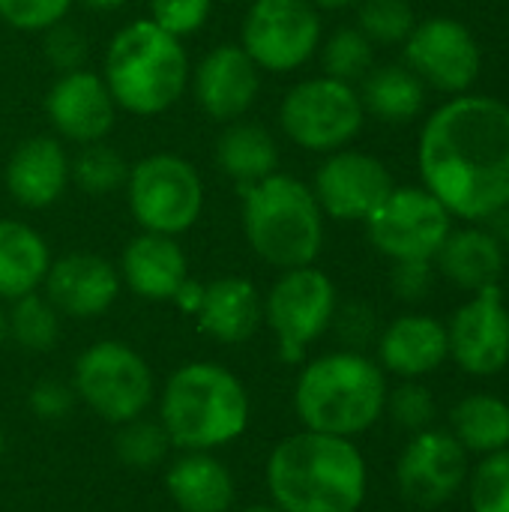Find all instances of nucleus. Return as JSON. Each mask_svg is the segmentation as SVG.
<instances>
[{"label": "nucleus", "mask_w": 509, "mask_h": 512, "mask_svg": "<svg viewBox=\"0 0 509 512\" xmlns=\"http://www.w3.org/2000/svg\"><path fill=\"white\" fill-rule=\"evenodd\" d=\"M198 327L222 345H240L255 336L264 318V300L249 279L222 276L204 285L198 306Z\"/></svg>", "instance_id": "obj_23"}, {"label": "nucleus", "mask_w": 509, "mask_h": 512, "mask_svg": "<svg viewBox=\"0 0 509 512\" xmlns=\"http://www.w3.org/2000/svg\"><path fill=\"white\" fill-rule=\"evenodd\" d=\"M102 78L117 108L153 117L183 96L189 84V57L177 36L150 18H138L114 33Z\"/></svg>", "instance_id": "obj_5"}, {"label": "nucleus", "mask_w": 509, "mask_h": 512, "mask_svg": "<svg viewBox=\"0 0 509 512\" xmlns=\"http://www.w3.org/2000/svg\"><path fill=\"white\" fill-rule=\"evenodd\" d=\"M45 114L51 126L75 144L102 141L117 114V102L102 75L87 69L63 72L45 93Z\"/></svg>", "instance_id": "obj_17"}, {"label": "nucleus", "mask_w": 509, "mask_h": 512, "mask_svg": "<svg viewBox=\"0 0 509 512\" xmlns=\"http://www.w3.org/2000/svg\"><path fill=\"white\" fill-rule=\"evenodd\" d=\"M294 408L309 432L354 438L372 429L387 408L384 372L360 351L324 354L300 372Z\"/></svg>", "instance_id": "obj_3"}, {"label": "nucleus", "mask_w": 509, "mask_h": 512, "mask_svg": "<svg viewBox=\"0 0 509 512\" xmlns=\"http://www.w3.org/2000/svg\"><path fill=\"white\" fill-rule=\"evenodd\" d=\"M315 6H324V9H345V6H354L360 0H312Z\"/></svg>", "instance_id": "obj_46"}, {"label": "nucleus", "mask_w": 509, "mask_h": 512, "mask_svg": "<svg viewBox=\"0 0 509 512\" xmlns=\"http://www.w3.org/2000/svg\"><path fill=\"white\" fill-rule=\"evenodd\" d=\"M468 453H498L509 447V405L492 393L465 396L453 408V432Z\"/></svg>", "instance_id": "obj_29"}, {"label": "nucleus", "mask_w": 509, "mask_h": 512, "mask_svg": "<svg viewBox=\"0 0 509 512\" xmlns=\"http://www.w3.org/2000/svg\"><path fill=\"white\" fill-rule=\"evenodd\" d=\"M168 447H171V438H168L165 426L144 420V417L123 423L114 438L117 459L132 471H150V468L162 465L168 456Z\"/></svg>", "instance_id": "obj_32"}, {"label": "nucleus", "mask_w": 509, "mask_h": 512, "mask_svg": "<svg viewBox=\"0 0 509 512\" xmlns=\"http://www.w3.org/2000/svg\"><path fill=\"white\" fill-rule=\"evenodd\" d=\"M42 285L57 312L72 318H96L114 306L120 294V273L102 255L69 252L51 261Z\"/></svg>", "instance_id": "obj_18"}, {"label": "nucleus", "mask_w": 509, "mask_h": 512, "mask_svg": "<svg viewBox=\"0 0 509 512\" xmlns=\"http://www.w3.org/2000/svg\"><path fill=\"white\" fill-rule=\"evenodd\" d=\"M267 489L282 512H357L366 498V459L351 438L303 429L270 453Z\"/></svg>", "instance_id": "obj_2"}, {"label": "nucleus", "mask_w": 509, "mask_h": 512, "mask_svg": "<svg viewBox=\"0 0 509 512\" xmlns=\"http://www.w3.org/2000/svg\"><path fill=\"white\" fill-rule=\"evenodd\" d=\"M333 321H336V330H339L342 342L351 345V351L360 348V345H366V342L375 336V315H372V309L363 306V303H351V306H345L342 312H339V306H336Z\"/></svg>", "instance_id": "obj_42"}, {"label": "nucleus", "mask_w": 509, "mask_h": 512, "mask_svg": "<svg viewBox=\"0 0 509 512\" xmlns=\"http://www.w3.org/2000/svg\"><path fill=\"white\" fill-rule=\"evenodd\" d=\"M393 294L405 303H420L432 291V264L423 258L411 261H396L393 276H390Z\"/></svg>", "instance_id": "obj_40"}, {"label": "nucleus", "mask_w": 509, "mask_h": 512, "mask_svg": "<svg viewBox=\"0 0 509 512\" xmlns=\"http://www.w3.org/2000/svg\"><path fill=\"white\" fill-rule=\"evenodd\" d=\"M315 201L321 213L342 222H366V216L393 192L387 165L369 153L336 150L315 174Z\"/></svg>", "instance_id": "obj_15"}, {"label": "nucleus", "mask_w": 509, "mask_h": 512, "mask_svg": "<svg viewBox=\"0 0 509 512\" xmlns=\"http://www.w3.org/2000/svg\"><path fill=\"white\" fill-rule=\"evenodd\" d=\"M408 69L444 93H462L477 81L480 48L471 30L453 18H429L414 24L405 39Z\"/></svg>", "instance_id": "obj_13"}, {"label": "nucleus", "mask_w": 509, "mask_h": 512, "mask_svg": "<svg viewBox=\"0 0 509 512\" xmlns=\"http://www.w3.org/2000/svg\"><path fill=\"white\" fill-rule=\"evenodd\" d=\"M69 6L72 0H0V18L15 30L39 33L60 24Z\"/></svg>", "instance_id": "obj_37"}, {"label": "nucleus", "mask_w": 509, "mask_h": 512, "mask_svg": "<svg viewBox=\"0 0 509 512\" xmlns=\"http://www.w3.org/2000/svg\"><path fill=\"white\" fill-rule=\"evenodd\" d=\"M75 405V390L60 381H39L30 390V411L42 420H63Z\"/></svg>", "instance_id": "obj_41"}, {"label": "nucleus", "mask_w": 509, "mask_h": 512, "mask_svg": "<svg viewBox=\"0 0 509 512\" xmlns=\"http://www.w3.org/2000/svg\"><path fill=\"white\" fill-rule=\"evenodd\" d=\"M69 186V156L51 135L21 141L6 162V189L27 210L51 207Z\"/></svg>", "instance_id": "obj_20"}, {"label": "nucleus", "mask_w": 509, "mask_h": 512, "mask_svg": "<svg viewBox=\"0 0 509 512\" xmlns=\"http://www.w3.org/2000/svg\"><path fill=\"white\" fill-rule=\"evenodd\" d=\"M201 297H204V285H198V282H192V279H186L180 288H177V294L171 297L183 312H198V306H201Z\"/></svg>", "instance_id": "obj_43"}, {"label": "nucleus", "mask_w": 509, "mask_h": 512, "mask_svg": "<svg viewBox=\"0 0 509 512\" xmlns=\"http://www.w3.org/2000/svg\"><path fill=\"white\" fill-rule=\"evenodd\" d=\"M45 57L60 69V72H72V69H84V57H87V39L81 30L66 27L63 21L45 30Z\"/></svg>", "instance_id": "obj_39"}, {"label": "nucleus", "mask_w": 509, "mask_h": 512, "mask_svg": "<svg viewBox=\"0 0 509 512\" xmlns=\"http://www.w3.org/2000/svg\"><path fill=\"white\" fill-rule=\"evenodd\" d=\"M120 276L129 291L144 300H171L189 279V267L174 237L144 231L123 249Z\"/></svg>", "instance_id": "obj_21"}, {"label": "nucleus", "mask_w": 509, "mask_h": 512, "mask_svg": "<svg viewBox=\"0 0 509 512\" xmlns=\"http://www.w3.org/2000/svg\"><path fill=\"white\" fill-rule=\"evenodd\" d=\"M321 60H324L327 78L354 84V81H360V78H366L372 72L375 51H372V42L357 27H345V30H336L327 39Z\"/></svg>", "instance_id": "obj_33"}, {"label": "nucleus", "mask_w": 509, "mask_h": 512, "mask_svg": "<svg viewBox=\"0 0 509 512\" xmlns=\"http://www.w3.org/2000/svg\"><path fill=\"white\" fill-rule=\"evenodd\" d=\"M261 69L243 45H219L195 69V99L207 117L234 123L258 99Z\"/></svg>", "instance_id": "obj_19"}, {"label": "nucleus", "mask_w": 509, "mask_h": 512, "mask_svg": "<svg viewBox=\"0 0 509 512\" xmlns=\"http://www.w3.org/2000/svg\"><path fill=\"white\" fill-rule=\"evenodd\" d=\"M171 501L183 512H228L234 504L231 471L210 453L189 450L165 477Z\"/></svg>", "instance_id": "obj_25"}, {"label": "nucleus", "mask_w": 509, "mask_h": 512, "mask_svg": "<svg viewBox=\"0 0 509 512\" xmlns=\"http://www.w3.org/2000/svg\"><path fill=\"white\" fill-rule=\"evenodd\" d=\"M399 489L417 507L447 504L468 480V450L441 429H423L405 447L399 468Z\"/></svg>", "instance_id": "obj_14"}, {"label": "nucleus", "mask_w": 509, "mask_h": 512, "mask_svg": "<svg viewBox=\"0 0 509 512\" xmlns=\"http://www.w3.org/2000/svg\"><path fill=\"white\" fill-rule=\"evenodd\" d=\"M51 267L48 243L18 219H0V300L33 294Z\"/></svg>", "instance_id": "obj_26"}, {"label": "nucleus", "mask_w": 509, "mask_h": 512, "mask_svg": "<svg viewBox=\"0 0 509 512\" xmlns=\"http://www.w3.org/2000/svg\"><path fill=\"white\" fill-rule=\"evenodd\" d=\"M243 195V231L252 252L279 267H309L324 246V213L315 192L291 174H270Z\"/></svg>", "instance_id": "obj_6"}, {"label": "nucleus", "mask_w": 509, "mask_h": 512, "mask_svg": "<svg viewBox=\"0 0 509 512\" xmlns=\"http://www.w3.org/2000/svg\"><path fill=\"white\" fill-rule=\"evenodd\" d=\"M6 333L33 354H45L54 348L57 333H60V321H57V309L48 303V297H39L36 291L27 297L12 300V312L6 318Z\"/></svg>", "instance_id": "obj_31"}, {"label": "nucleus", "mask_w": 509, "mask_h": 512, "mask_svg": "<svg viewBox=\"0 0 509 512\" xmlns=\"http://www.w3.org/2000/svg\"><path fill=\"white\" fill-rule=\"evenodd\" d=\"M0 459H3V432H0Z\"/></svg>", "instance_id": "obj_49"}, {"label": "nucleus", "mask_w": 509, "mask_h": 512, "mask_svg": "<svg viewBox=\"0 0 509 512\" xmlns=\"http://www.w3.org/2000/svg\"><path fill=\"white\" fill-rule=\"evenodd\" d=\"M450 357L471 375H498L509 363V309L501 288L489 285L474 294L447 330Z\"/></svg>", "instance_id": "obj_16"}, {"label": "nucleus", "mask_w": 509, "mask_h": 512, "mask_svg": "<svg viewBox=\"0 0 509 512\" xmlns=\"http://www.w3.org/2000/svg\"><path fill=\"white\" fill-rule=\"evenodd\" d=\"M87 9H96V12H111V9H120L126 0H81Z\"/></svg>", "instance_id": "obj_45"}, {"label": "nucleus", "mask_w": 509, "mask_h": 512, "mask_svg": "<svg viewBox=\"0 0 509 512\" xmlns=\"http://www.w3.org/2000/svg\"><path fill=\"white\" fill-rule=\"evenodd\" d=\"M129 210L144 231L177 237L189 231L204 210L201 174L174 153H153L129 168Z\"/></svg>", "instance_id": "obj_7"}, {"label": "nucleus", "mask_w": 509, "mask_h": 512, "mask_svg": "<svg viewBox=\"0 0 509 512\" xmlns=\"http://www.w3.org/2000/svg\"><path fill=\"white\" fill-rule=\"evenodd\" d=\"M243 512H282V510H279L276 504H270V507H267V504H255V507H249V510H243Z\"/></svg>", "instance_id": "obj_47"}, {"label": "nucleus", "mask_w": 509, "mask_h": 512, "mask_svg": "<svg viewBox=\"0 0 509 512\" xmlns=\"http://www.w3.org/2000/svg\"><path fill=\"white\" fill-rule=\"evenodd\" d=\"M435 258H438L441 273L453 285L474 291V294L489 285H498L507 267L504 246L498 243L492 231H483V228L450 231Z\"/></svg>", "instance_id": "obj_24"}, {"label": "nucleus", "mask_w": 509, "mask_h": 512, "mask_svg": "<svg viewBox=\"0 0 509 512\" xmlns=\"http://www.w3.org/2000/svg\"><path fill=\"white\" fill-rule=\"evenodd\" d=\"M384 411H390V417L399 429H408L414 435L423 429H432V423H435V399L423 384H414V381L387 393Z\"/></svg>", "instance_id": "obj_36"}, {"label": "nucleus", "mask_w": 509, "mask_h": 512, "mask_svg": "<svg viewBox=\"0 0 509 512\" xmlns=\"http://www.w3.org/2000/svg\"><path fill=\"white\" fill-rule=\"evenodd\" d=\"M360 93L336 78H309L294 84L279 108L285 135L312 153H336L363 129Z\"/></svg>", "instance_id": "obj_9"}, {"label": "nucleus", "mask_w": 509, "mask_h": 512, "mask_svg": "<svg viewBox=\"0 0 509 512\" xmlns=\"http://www.w3.org/2000/svg\"><path fill=\"white\" fill-rule=\"evenodd\" d=\"M366 231L372 246L393 261H432L453 228L450 210L429 189L393 186V192L366 216Z\"/></svg>", "instance_id": "obj_11"}, {"label": "nucleus", "mask_w": 509, "mask_h": 512, "mask_svg": "<svg viewBox=\"0 0 509 512\" xmlns=\"http://www.w3.org/2000/svg\"><path fill=\"white\" fill-rule=\"evenodd\" d=\"M489 222H492V228H495L492 234L498 237V243H501V246L509 243V204L507 207H501L498 213H492V216H489Z\"/></svg>", "instance_id": "obj_44"}, {"label": "nucleus", "mask_w": 509, "mask_h": 512, "mask_svg": "<svg viewBox=\"0 0 509 512\" xmlns=\"http://www.w3.org/2000/svg\"><path fill=\"white\" fill-rule=\"evenodd\" d=\"M210 9L213 0H150V21L168 30L171 36L183 39L204 27Z\"/></svg>", "instance_id": "obj_38"}, {"label": "nucleus", "mask_w": 509, "mask_h": 512, "mask_svg": "<svg viewBox=\"0 0 509 512\" xmlns=\"http://www.w3.org/2000/svg\"><path fill=\"white\" fill-rule=\"evenodd\" d=\"M360 102L363 111L381 117L384 123H408L423 111L426 87L405 66H381L363 78Z\"/></svg>", "instance_id": "obj_28"}, {"label": "nucleus", "mask_w": 509, "mask_h": 512, "mask_svg": "<svg viewBox=\"0 0 509 512\" xmlns=\"http://www.w3.org/2000/svg\"><path fill=\"white\" fill-rule=\"evenodd\" d=\"M426 189L471 222L509 204V105L492 96H459L441 105L420 132Z\"/></svg>", "instance_id": "obj_1"}, {"label": "nucleus", "mask_w": 509, "mask_h": 512, "mask_svg": "<svg viewBox=\"0 0 509 512\" xmlns=\"http://www.w3.org/2000/svg\"><path fill=\"white\" fill-rule=\"evenodd\" d=\"M75 396L102 420L123 426L153 402V372L147 360L114 339L90 345L75 363Z\"/></svg>", "instance_id": "obj_8"}, {"label": "nucleus", "mask_w": 509, "mask_h": 512, "mask_svg": "<svg viewBox=\"0 0 509 512\" xmlns=\"http://www.w3.org/2000/svg\"><path fill=\"white\" fill-rule=\"evenodd\" d=\"M447 354V327L429 315H402L378 339V357L384 369L405 381H417L435 372Z\"/></svg>", "instance_id": "obj_22"}, {"label": "nucleus", "mask_w": 509, "mask_h": 512, "mask_svg": "<svg viewBox=\"0 0 509 512\" xmlns=\"http://www.w3.org/2000/svg\"><path fill=\"white\" fill-rule=\"evenodd\" d=\"M471 510L509 512V447L489 453L471 480Z\"/></svg>", "instance_id": "obj_35"}, {"label": "nucleus", "mask_w": 509, "mask_h": 512, "mask_svg": "<svg viewBox=\"0 0 509 512\" xmlns=\"http://www.w3.org/2000/svg\"><path fill=\"white\" fill-rule=\"evenodd\" d=\"M159 423L171 444L210 453L249 426V396L234 372L219 363L180 366L159 399Z\"/></svg>", "instance_id": "obj_4"}, {"label": "nucleus", "mask_w": 509, "mask_h": 512, "mask_svg": "<svg viewBox=\"0 0 509 512\" xmlns=\"http://www.w3.org/2000/svg\"><path fill=\"white\" fill-rule=\"evenodd\" d=\"M321 42V18L312 0H255L243 21V51L267 72L303 66Z\"/></svg>", "instance_id": "obj_12"}, {"label": "nucleus", "mask_w": 509, "mask_h": 512, "mask_svg": "<svg viewBox=\"0 0 509 512\" xmlns=\"http://www.w3.org/2000/svg\"><path fill=\"white\" fill-rule=\"evenodd\" d=\"M357 21H360V33L375 45H396V42H405L414 30V9L408 0H363L360 3V12H357Z\"/></svg>", "instance_id": "obj_34"}, {"label": "nucleus", "mask_w": 509, "mask_h": 512, "mask_svg": "<svg viewBox=\"0 0 509 512\" xmlns=\"http://www.w3.org/2000/svg\"><path fill=\"white\" fill-rule=\"evenodd\" d=\"M216 165L222 168L225 177H231L243 189L276 174L279 147L264 126L234 120L216 138Z\"/></svg>", "instance_id": "obj_27"}, {"label": "nucleus", "mask_w": 509, "mask_h": 512, "mask_svg": "<svg viewBox=\"0 0 509 512\" xmlns=\"http://www.w3.org/2000/svg\"><path fill=\"white\" fill-rule=\"evenodd\" d=\"M9 333H6V315H3V309H0V348H3V339H6Z\"/></svg>", "instance_id": "obj_48"}, {"label": "nucleus", "mask_w": 509, "mask_h": 512, "mask_svg": "<svg viewBox=\"0 0 509 512\" xmlns=\"http://www.w3.org/2000/svg\"><path fill=\"white\" fill-rule=\"evenodd\" d=\"M126 177V159L102 141L81 144L75 159H69V180H75L78 189L87 195H111L120 186H126Z\"/></svg>", "instance_id": "obj_30"}, {"label": "nucleus", "mask_w": 509, "mask_h": 512, "mask_svg": "<svg viewBox=\"0 0 509 512\" xmlns=\"http://www.w3.org/2000/svg\"><path fill=\"white\" fill-rule=\"evenodd\" d=\"M264 315L276 333L279 354L285 363L303 360L306 348L324 336L336 315V288L327 273L318 267L285 270L282 279L270 288Z\"/></svg>", "instance_id": "obj_10"}]
</instances>
